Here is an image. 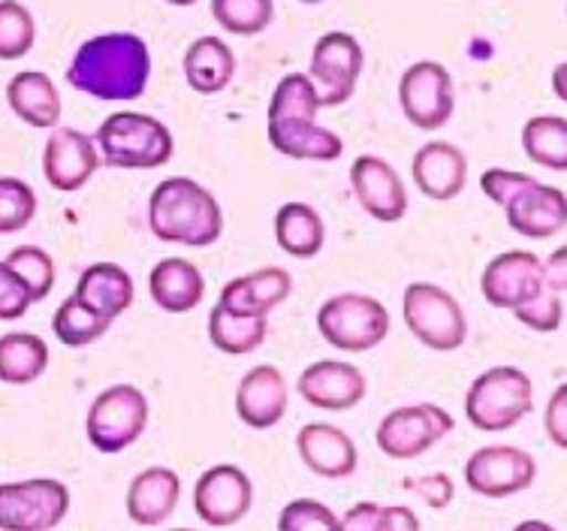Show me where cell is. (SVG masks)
<instances>
[{
  "instance_id": "obj_48",
  "label": "cell",
  "mask_w": 567,
  "mask_h": 531,
  "mask_svg": "<svg viewBox=\"0 0 567 531\" xmlns=\"http://www.w3.org/2000/svg\"><path fill=\"white\" fill-rule=\"evenodd\" d=\"M302 3H320V0H302Z\"/></svg>"
},
{
  "instance_id": "obj_21",
  "label": "cell",
  "mask_w": 567,
  "mask_h": 531,
  "mask_svg": "<svg viewBox=\"0 0 567 531\" xmlns=\"http://www.w3.org/2000/svg\"><path fill=\"white\" fill-rule=\"evenodd\" d=\"M296 450L302 456L308 471L327 480L350 478L360 462V453H357V445L350 441V435L329 423L302 426L296 435Z\"/></svg>"
},
{
  "instance_id": "obj_36",
  "label": "cell",
  "mask_w": 567,
  "mask_h": 531,
  "mask_svg": "<svg viewBox=\"0 0 567 531\" xmlns=\"http://www.w3.org/2000/svg\"><path fill=\"white\" fill-rule=\"evenodd\" d=\"M37 24L19 0H0V61H19L33 49Z\"/></svg>"
},
{
  "instance_id": "obj_25",
  "label": "cell",
  "mask_w": 567,
  "mask_h": 531,
  "mask_svg": "<svg viewBox=\"0 0 567 531\" xmlns=\"http://www.w3.org/2000/svg\"><path fill=\"white\" fill-rule=\"evenodd\" d=\"M148 290L157 308L166 315H187L194 312L206 296V278L203 272L185 257H166L152 269Z\"/></svg>"
},
{
  "instance_id": "obj_13",
  "label": "cell",
  "mask_w": 567,
  "mask_h": 531,
  "mask_svg": "<svg viewBox=\"0 0 567 531\" xmlns=\"http://www.w3.org/2000/svg\"><path fill=\"white\" fill-rule=\"evenodd\" d=\"M537 478L535 456L513 445H489L471 453L465 462V483L483 499H511L525 492Z\"/></svg>"
},
{
  "instance_id": "obj_40",
  "label": "cell",
  "mask_w": 567,
  "mask_h": 531,
  "mask_svg": "<svg viewBox=\"0 0 567 531\" xmlns=\"http://www.w3.org/2000/svg\"><path fill=\"white\" fill-rule=\"evenodd\" d=\"M31 290L19 278V272H12L7 263H0V320H19L31 308Z\"/></svg>"
},
{
  "instance_id": "obj_26",
  "label": "cell",
  "mask_w": 567,
  "mask_h": 531,
  "mask_svg": "<svg viewBox=\"0 0 567 531\" xmlns=\"http://www.w3.org/2000/svg\"><path fill=\"white\" fill-rule=\"evenodd\" d=\"M10 109L31 127H58L61 121V94L52 79L40 70L16 73L7 85Z\"/></svg>"
},
{
  "instance_id": "obj_29",
  "label": "cell",
  "mask_w": 567,
  "mask_h": 531,
  "mask_svg": "<svg viewBox=\"0 0 567 531\" xmlns=\"http://www.w3.org/2000/svg\"><path fill=\"white\" fill-rule=\"evenodd\" d=\"M275 242L296 261H311L323 251L327 227L323 217L306 203H284L275 215Z\"/></svg>"
},
{
  "instance_id": "obj_15",
  "label": "cell",
  "mask_w": 567,
  "mask_h": 531,
  "mask_svg": "<svg viewBox=\"0 0 567 531\" xmlns=\"http://www.w3.org/2000/svg\"><path fill=\"white\" fill-rule=\"evenodd\" d=\"M97 145L76 127H52L43 149L45 182L61 194H76L97 173Z\"/></svg>"
},
{
  "instance_id": "obj_46",
  "label": "cell",
  "mask_w": 567,
  "mask_h": 531,
  "mask_svg": "<svg viewBox=\"0 0 567 531\" xmlns=\"http://www.w3.org/2000/svg\"><path fill=\"white\" fill-rule=\"evenodd\" d=\"M567 251L556 248L549 254V261H544V282L558 287V290H567Z\"/></svg>"
},
{
  "instance_id": "obj_28",
  "label": "cell",
  "mask_w": 567,
  "mask_h": 531,
  "mask_svg": "<svg viewBox=\"0 0 567 531\" xmlns=\"http://www.w3.org/2000/svg\"><path fill=\"white\" fill-rule=\"evenodd\" d=\"M76 296L115 320V317L124 315L133 305L136 287H133L131 272L124 269V266H115V263H94V266H87V269L82 272V278H79L76 284Z\"/></svg>"
},
{
  "instance_id": "obj_42",
  "label": "cell",
  "mask_w": 567,
  "mask_h": 531,
  "mask_svg": "<svg viewBox=\"0 0 567 531\" xmlns=\"http://www.w3.org/2000/svg\"><path fill=\"white\" fill-rule=\"evenodd\" d=\"M528 182H535V175L528 173H513V170H502V166H492L481 175L483 194L489 196L495 206H504L516 191H523Z\"/></svg>"
},
{
  "instance_id": "obj_7",
  "label": "cell",
  "mask_w": 567,
  "mask_h": 531,
  "mask_svg": "<svg viewBox=\"0 0 567 531\" xmlns=\"http://www.w3.org/2000/svg\"><path fill=\"white\" fill-rule=\"evenodd\" d=\"M317 329L332 347L365 354L390 336V312L365 293H339L320 305Z\"/></svg>"
},
{
  "instance_id": "obj_14",
  "label": "cell",
  "mask_w": 567,
  "mask_h": 531,
  "mask_svg": "<svg viewBox=\"0 0 567 531\" xmlns=\"http://www.w3.org/2000/svg\"><path fill=\"white\" fill-rule=\"evenodd\" d=\"M254 504L251 478L236 466H212L194 487V510L212 529H227L248 517Z\"/></svg>"
},
{
  "instance_id": "obj_16",
  "label": "cell",
  "mask_w": 567,
  "mask_h": 531,
  "mask_svg": "<svg viewBox=\"0 0 567 531\" xmlns=\"http://www.w3.org/2000/svg\"><path fill=\"white\" fill-rule=\"evenodd\" d=\"M544 284V261L532 251H504L492 257L481 275V290L495 308H519Z\"/></svg>"
},
{
  "instance_id": "obj_31",
  "label": "cell",
  "mask_w": 567,
  "mask_h": 531,
  "mask_svg": "<svg viewBox=\"0 0 567 531\" xmlns=\"http://www.w3.org/2000/svg\"><path fill=\"white\" fill-rule=\"evenodd\" d=\"M49 369V347L33 333H7L0 338V384L28 387Z\"/></svg>"
},
{
  "instance_id": "obj_38",
  "label": "cell",
  "mask_w": 567,
  "mask_h": 531,
  "mask_svg": "<svg viewBox=\"0 0 567 531\" xmlns=\"http://www.w3.org/2000/svg\"><path fill=\"white\" fill-rule=\"evenodd\" d=\"M513 317L535 333H556L565 320V290L544 282L528 303L513 308Z\"/></svg>"
},
{
  "instance_id": "obj_17",
  "label": "cell",
  "mask_w": 567,
  "mask_h": 531,
  "mask_svg": "<svg viewBox=\"0 0 567 531\" xmlns=\"http://www.w3.org/2000/svg\"><path fill=\"white\" fill-rule=\"evenodd\" d=\"M296 390L317 411H350L365 399L369 384H365V375L350 362L317 359L299 375Z\"/></svg>"
},
{
  "instance_id": "obj_44",
  "label": "cell",
  "mask_w": 567,
  "mask_h": 531,
  "mask_svg": "<svg viewBox=\"0 0 567 531\" xmlns=\"http://www.w3.org/2000/svg\"><path fill=\"white\" fill-rule=\"evenodd\" d=\"M546 435L553 438V445L567 447V387H558L553 396H549V405H546Z\"/></svg>"
},
{
  "instance_id": "obj_22",
  "label": "cell",
  "mask_w": 567,
  "mask_h": 531,
  "mask_svg": "<svg viewBox=\"0 0 567 531\" xmlns=\"http://www.w3.org/2000/svg\"><path fill=\"white\" fill-rule=\"evenodd\" d=\"M236 413L251 429H272L287 413V384L275 366H257L239 380Z\"/></svg>"
},
{
  "instance_id": "obj_32",
  "label": "cell",
  "mask_w": 567,
  "mask_h": 531,
  "mask_svg": "<svg viewBox=\"0 0 567 531\" xmlns=\"http://www.w3.org/2000/svg\"><path fill=\"white\" fill-rule=\"evenodd\" d=\"M525 157L544 170H567V121L561 115H535L523 127Z\"/></svg>"
},
{
  "instance_id": "obj_18",
  "label": "cell",
  "mask_w": 567,
  "mask_h": 531,
  "mask_svg": "<svg viewBox=\"0 0 567 531\" xmlns=\"http://www.w3.org/2000/svg\"><path fill=\"white\" fill-rule=\"evenodd\" d=\"M350 187L360 206L381 224H395L408 212V191L393 166L374 154H362L350 166Z\"/></svg>"
},
{
  "instance_id": "obj_41",
  "label": "cell",
  "mask_w": 567,
  "mask_h": 531,
  "mask_svg": "<svg viewBox=\"0 0 567 531\" xmlns=\"http://www.w3.org/2000/svg\"><path fill=\"white\" fill-rule=\"evenodd\" d=\"M402 489L414 492L429 504L432 510H444L456 496V487H453V478L444 474V471H435V474H425V478H404Z\"/></svg>"
},
{
  "instance_id": "obj_33",
  "label": "cell",
  "mask_w": 567,
  "mask_h": 531,
  "mask_svg": "<svg viewBox=\"0 0 567 531\" xmlns=\"http://www.w3.org/2000/svg\"><path fill=\"white\" fill-rule=\"evenodd\" d=\"M112 317L97 312L94 305H87L85 299H79L76 293L58 305L55 320H52V329L61 345L66 347H85L94 345L97 338H103L110 333Z\"/></svg>"
},
{
  "instance_id": "obj_1",
  "label": "cell",
  "mask_w": 567,
  "mask_h": 531,
  "mask_svg": "<svg viewBox=\"0 0 567 531\" xmlns=\"http://www.w3.org/2000/svg\"><path fill=\"white\" fill-rule=\"evenodd\" d=\"M152 79V54L136 33H100L76 49L66 82L97 100H136Z\"/></svg>"
},
{
  "instance_id": "obj_45",
  "label": "cell",
  "mask_w": 567,
  "mask_h": 531,
  "mask_svg": "<svg viewBox=\"0 0 567 531\" xmlns=\"http://www.w3.org/2000/svg\"><path fill=\"white\" fill-rule=\"evenodd\" d=\"M420 520L411 508H383V531H416Z\"/></svg>"
},
{
  "instance_id": "obj_20",
  "label": "cell",
  "mask_w": 567,
  "mask_h": 531,
  "mask_svg": "<svg viewBox=\"0 0 567 531\" xmlns=\"http://www.w3.org/2000/svg\"><path fill=\"white\" fill-rule=\"evenodd\" d=\"M411 175L429 200L450 203L468 185V157L453 142H429L414 154Z\"/></svg>"
},
{
  "instance_id": "obj_27",
  "label": "cell",
  "mask_w": 567,
  "mask_h": 531,
  "mask_svg": "<svg viewBox=\"0 0 567 531\" xmlns=\"http://www.w3.org/2000/svg\"><path fill=\"white\" fill-rule=\"evenodd\" d=\"M236 76V52L220 37H199L185 52V79L197 94H220Z\"/></svg>"
},
{
  "instance_id": "obj_8",
  "label": "cell",
  "mask_w": 567,
  "mask_h": 531,
  "mask_svg": "<svg viewBox=\"0 0 567 531\" xmlns=\"http://www.w3.org/2000/svg\"><path fill=\"white\" fill-rule=\"evenodd\" d=\"M148 426V399L140 387L115 384L91 401L85 432L100 453H121L142 438Z\"/></svg>"
},
{
  "instance_id": "obj_24",
  "label": "cell",
  "mask_w": 567,
  "mask_h": 531,
  "mask_svg": "<svg viewBox=\"0 0 567 531\" xmlns=\"http://www.w3.org/2000/svg\"><path fill=\"white\" fill-rule=\"evenodd\" d=\"M293 290V278L290 272L278 269V266H266L251 275H241L233 282L224 284L218 303L229 312H239V315H269L272 308L290 296Z\"/></svg>"
},
{
  "instance_id": "obj_39",
  "label": "cell",
  "mask_w": 567,
  "mask_h": 531,
  "mask_svg": "<svg viewBox=\"0 0 567 531\" xmlns=\"http://www.w3.org/2000/svg\"><path fill=\"white\" fill-rule=\"evenodd\" d=\"M281 531H339V517L317 499H296L278 517Z\"/></svg>"
},
{
  "instance_id": "obj_12",
  "label": "cell",
  "mask_w": 567,
  "mask_h": 531,
  "mask_svg": "<svg viewBox=\"0 0 567 531\" xmlns=\"http://www.w3.org/2000/svg\"><path fill=\"white\" fill-rule=\"evenodd\" d=\"M453 417L437 405H408L395 408L378 426V447L386 459L404 462L420 459L432 447L453 432Z\"/></svg>"
},
{
  "instance_id": "obj_35",
  "label": "cell",
  "mask_w": 567,
  "mask_h": 531,
  "mask_svg": "<svg viewBox=\"0 0 567 531\" xmlns=\"http://www.w3.org/2000/svg\"><path fill=\"white\" fill-rule=\"evenodd\" d=\"M3 263L12 272H19V278L28 284L31 303H43L55 287V261H52L49 251L37 248V245H22V248H12L10 257Z\"/></svg>"
},
{
  "instance_id": "obj_9",
  "label": "cell",
  "mask_w": 567,
  "mask_h": 531,
  "mask_svg": "<svg viewBox=\"0 0 567 531\" xmlns=\"http://www.w3.org/2000/svg\"><path fill=\"white\" fill-rule=\"evenodd\" d=\"M70 489L61 480H22L0 483V529L49 531L64 522Z\"/></svg>"
},
{
  "instance_id": "obj_2",
  "label": "cell",
  "mask_w": 567,
  "mask_h": 531,
  "mask_svg": "<svg viewBox=\"0 0 567 531\" xmlns=\"http://www.w3.org/2000/svg\"><path fill=\"white\" fill-rule=\"evenodd\" d=\"M317 91L308 73L284 76L269 100V142L275 152L293 161H339L344 142L339 133L317 124Z\"/></svg>"
},
{
  "instance_id": "obj_4",
  "label": "cell",
  "mask_w": 567,
  "mask_h": 531,
  "mask_svg": "<svg viewBox=\"0 0 567 531\" xmlns=\"http://www.w3.org/2000/svg\"><path fill=\"white\" fill-rule=\"evenodd\" d=\"M94 145L112 170H157L173 157V133L142 112H115L100 124Z\"/></svg>"
},
{
  "instance_id": "obj_34",
  "label": "cell",
  "mask_w": 567,
  "mask_h": 531,
  "mask_svg": "<svg viewBox=\"0 0 567 531\" xmlns=\"http://www.w3.org/2000/svg\"><path fill=\"white\" fill-rule=\"evenodd\" d=\"M212 16L227 33L254 37L272 24L275 3L272 0H212Z\"/></svg>"
},
{
  "instance_id": "obj_19",
  "label": "cell",
  "mask_w": 567,
  "mask_h": 531,
  "mask_svg": "<svg viewBox=\"0 0 567 531\" xmlns=\"http://www.w3.org/2000/svg\"><path fill=\"white\" fill-rule=\"evenodd\" d=\"M504 215L513 233L525 239H553L567 224V200L558 187L528 182L504 203Z\"/></svg>"
},
{
  "instance_id": "obj_47",
  "label": "cell",
  "mask_w": 567,
  "mask_h": 531,
  "mask_svg": "<svg viewBox=\"0 0 567 531\" xmlns=\"http://www.w3.org/2000/svg\"><path fill=\"white\" fill-rule=\"evenodd\" d=\"M166 3H173V7H194L197 0H166Z\"/></svg>"
},
{
  "instance_id": "obj_43",
  "label": "cell",
  "mask_w": 567,
  "mask_h": 531,
  "mask_svg": "<svg viewBox=\"0 0 567 531\" xmlns=\"http://www.w3.org/2000/svg\"><path fill=\"white\" fill-rule=\"evenodd\" d=\"M341 531H383V508L374 501H360L339 517Z\"/></svg>"
},
{
  "instance_id": "obj_30",
  "label": "cell",
  "mask_w": 567,
  "mask_h": 531,
  "mask_svg": "<svg viewBox=\"0 0 567 531\" xmlns=\"http://www.w3.org/2000/svg\"><path fill=\"white\" fill-rule=\"evenodd\" d=\"M266 333H269V324L262 315H239L220 303L208 315V338L220 354H229V357L254 354L266 341Z\"/></svg>"
},
{
  "instance_id": "obj_10",
  "label": "cell",
  "mask_w": 567,
  "mask_h": 531,
  "mask_svg": "<svg viewBox=\"0 0 567 531\" xmlns=\"http://www.w3.org/2000/svg\"><path fill=\"white\" fill-rule=\"evenodd\" d=\"M399 103L404 119L420 131H441L456 109L453 76L437 61H416L399 79Z\"/></svg>"
},
{
  "instance_id": "obj_5",
  "label": "cell",
  "mask_w": 567,
  "mask_h": 531,
  "mask_svg": "<svg viewBox=\"0 0 567 531\" xmlns=\"http://www.w3.org/2000/svg\"><path fill=\"white\" fill-rule=\"evenodd\" d=\"M535 408L532 378L516 366H495L471 384L465 417L481 432H507Z\"/></svg>"
},
{
  "instance_id": "obj_3",
  "label": "cell",
  "mask_w": 567,
  "mask_h": 531,
  "mask_svg": "<svg viewBox=\"0 0 567 531\" xmlns=\"http://www.w3.org/2000/svg\"><path fill=\"white\" fill-rule=\"evenodd\" d=\"M148 224L161 242L206 248V245H215L224 233V212L218 200L199 182L173 175L154 187L148 200Z\"/></svg>"
},
{
  "instance_id": "obj_11",
  "label": "cell",
  "mask_w": 567,
  "mask_h": 531,
  "mask_svg": "<svg viewBox=\"0 0 567 531\" xmlns=\"http://www.w3.org/2000/svg\"><path fill=\"white\" fill-rule=\"evenodd\" d=\"M362 73V45L357 37L344 31L323 33L315 43L311 52V67H308V79L317 91V103L320 109L344 106Z\"/></svg>"
},
{
  "instance_id": "obj_23",
  "label": "cell",
  "mask_w": 567,
  "mask_h": 531,
  "mask_svg": "<svg viewBox=\"0 0 567 531\" xmlns=\"http://www.w3.org/2000/svg\"><path fill=\"white\" fill-rule=\"evenodd\" d=\"M178 499H182V480L173 468H145L127 489V517L145 529L164 525L178 508Z\"/></svg>"
},
{
  "instance_id": "obj_6",
  "label": "cell",
  "mask_w": 567,
  "mask_h": 531,
  "mask_svg": "<svg viewBox=\"0 0 567 531\" xmlns=\"http://www.w3.org/2000/svg\"><path fill=\"white\" fill-rule=\"evenodd\" d=\"M404 326L416 341L432 350H458L468 338V317L453 293L429 282H414L404 287L402 296Z\"/></svg>"
},
{
  "instance_id": "obj_37",
  "label": "cell",
  "mask_w": 567,
  "mask_h": 531,
  "mask_svg": "<svg viewBox=\"0 0 567 531\" xmlns=\"http://www.w3.org/2000/svg\"><path fill=\"white\" fill-rule=\"evenodd\" d=\"M37 215V194L22 178L3 175L0 178V236L19 233Z\"/></svg>"
}]
</instances>
